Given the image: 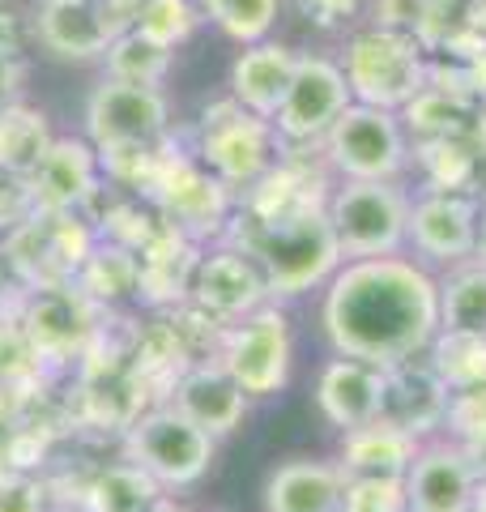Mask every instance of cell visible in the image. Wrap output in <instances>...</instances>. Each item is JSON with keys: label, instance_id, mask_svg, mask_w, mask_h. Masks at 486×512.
I'll return each mask as SVG.
<instances>
[{"label": "cell", "instance_id": "6da1fadb", "mask_svg": "<svg viewBox=\"0 0 486 512\" xmlns=\"http://www.w3.org/2000/svg\"><path fill=\"white\" fill-rule=\"evenodd\" d=\"M320 320L342 359L397 367L440 333V282L405 256L346 261L324 291Z\"/></svg>", "mask_w": 486, "mask_h": 512}, {"label": "cell", "instance_id": "7a4b0ae2", "mask_svg": "<svg viewBox=\"0 0 486 512\" xmlns=\"http://www.w3.org/2000/svg\"><path fill=\"white\" fill-rule=\"evenodd\" d=\"M231 248L248 252L261 278L269 286V299H299L320 282H333L342 269V248L333 239L329 214H299V218H278L261 222L252 214L235 210L231 227H226Z\"/></svg>", "mask_w": 486, "mask_h": 512}, {"label": "cell", "instance_id": "3957f363", "mask_svg": "<svg viewBox=\"0 0 486 512\" xmlns=\"http://www.w3.org/2000/svg\"><path fill=\"white\" fill-rule=\"evenodd\" d=\"M427 47L414 35L367 26L346 43V86L350 99L380 111H405L427 90Z\"/></svg>", "mask_w": 486, "mask_h": 512}, {"label": "cell", "instance_id": "277c9868", "mask_svg": "<svg viewBox=\"0 0 486 512\" xmlns=\"http://www.w3.org/2000/svg\"><path fill=\"white\" fill-rule=\"evenodd\" d=\"M94 244L99 231L81 214H30L5 231L0 252L18 291H43V286H73Z\"/></svg>", "mask_w": 486, "mask_h": 512}, {"label": "cell", "instance_id": "5b68a950", "mask_svg": "<svg viewBox=\"0 0 486 512\" xmlns=\"http://www.w3.org/2000/svg\"><path fill=\"white\" fill-rule=\"evenodd\" d=\"M141 197L154 205L167 227L188 235L192 244L226 235V227H231V218L239 210L235 192L226 188L218 175H209L197 154H184L175 146H167L150 188H145Z\"/></svg>", "mask_w": 486, "mask_h": 512}, {"label": "cell", "instance_id": "8992f818", "mask_svg": "<svg viewBox=\"0 0 486 512\" xmlns=\"http://www.w3.org/2000/svg\"><path fill=\"white\" fill-rule=\"evenodd\" d=\"M197 158L209 175H218L235 197H243L273 171V163L282 158V141L273 133V120L252 116L226 94L222 103L205 107Z\"/></svg>", "mask_w": 486, "mask_h": 512}, {"label": "cell", "instance_id": "52a82bcc", "mask_svg": "<svg viewBox=\"0 0 486 512\" xmlns=\"http://www.w3.org/2000/svg\"><path fill=\"white\" fill-rule=\"evenodd\" d=\"M329 227L342 248V261H376V256H397L410 231V197L388 184L346 180L329 197Z\"/></svg>", "mask_w": 486, "mask_h": 512}, {"label": "cell", "instance_id": "ba28073f", "mask_svg": "<svg viewBox=\"0 0 486 512\" xmlns=\"http://www.w3.org/2000/svg\"><path fill=\"white\" fill-rule=\"evenodd\" d=\"M218 440L184 419L171 402H158L124 431V461H133L154 483L167 487H192L205 470L214 466Z\"/></svg>", "mask_w": 486, "mask_h": 512}, {"label": "cell", "instance_id": "9c48e42d", "mask_svg": "<svg viewBox=\"0 0 486 512\" xmlns=\"http://www.w3.org/2000/svg\"><path fill=\"white\" fill-rule=\"evenodd\" d=\"M320 154L342 180L388 184L410 167V133L397 111L350 103L342 120L329 128V137L320 141Z\"/></svg>", "mask_w": 486, "mask_h": 512}, {"label": "cell", "instance_id": "30bf717a", "mask_svg": "<svg viewBox=\"0 0 486 512\" xmlns=\"http://www.w3.org/2000/svg\"><path fill=\"white\" fill-rule=\"evenodd\" d=\"M18 329L30 346V355L43 363H77L86 350L103 338L107 312L77 291V286H43V291H22Z\"/></svg>", "mask_w": 486, "mask_h": 512}, {"label": "cell", "instance_id": "8fae6325", "mask_svg": "<svg viewBox=\"0 0 486 512\" xmlns=\"http://www.w3.org/2000/svg\"><path fill=\"white\" fill-rule=\"evenodd\" d=\"M218 363L226 367L243 393L252 397H273L286 389L290 367H295V338H290V316L278 303H265L239 325L226 329Z\"/></svg>", "mask_w": 486, "mask_h": 512}, {"label": "cell", "instance_id": "7c38bea8", "mask_svg": "<svg viewBox=\"0 0 486 512\" xmlns=\"http://www.w3.org/2000/svg\"><path fill=\"white\" fill-rule=\"evenodd\" d=\"M350 103L354 99H350L342 60H329L320 52H299L295 82H290L286 103L278 107V116H273V133H278L286 150L320 146Z\"/></svg>", "mask_w": 486, "mask_h": 512}, {"label": "cell", "instance_id": "4fadbf2b", "mask_svg": "<svg viewBox=\"0 0 486 512\" xmlns=\"http://www.w3.org/2000/svg\"><path fill=\"white\" fill-rule=\"evenodd\" d=\"M171 137V103L154 86H124L107 82L86 103V141L99 154L107 150H137L162 146Z\"/></svg>", "mask_w": 486, "mask_h": 512}, {"label": "cell", "instance_id": "5bb4252c", "mask_svg": "<svg viewBox=\"0 0 486 512\" xmlns=\"http://www.w3.org/2000/svg\"><path fill=\"white\" fill-rule=\"evenodd\" d=\"M478 214H482L478 197H465V192H423L418 201H410L405 244L423 256V261L448 265V269L461 261H474Z\"/></svg>", "mask_w": 486, "mask_h": 512}, {"label": "cell", "instance_id": "9a60e30c", "mask_svg": "<svg viewBox=\"0 0 486 512\" xmlns=\"http://www.w3.org/2000/svg\"><path fill=\"white\" fill-rule=\"evenodd\" d=\"M188 303L201 308L205 316L222 320V325H239L243 316H252L256 308L269 303V286L248 252L226 244L214 252H201L197 274H192L188 286Z\"/></svg>", "mask_w": 486, "mask_h": 512}, {"label": "cell", "instance_id": "2e32d148", "mask_svg": "<svg viewBox=\"0 0 486 512\" xmlns=\"http://www.w3.org/2000/svg\"><path fill=\"white\" fill-rule=\"evenodd\" d=\"M99 175V150L86 137H56L39 158V167L26 175L35 214H81L99 197Z\"/></svg>", "mask_w": 486, "mask_h": 512}, {"label": "cell", "instance_id": "e0dca14e", "mask_svg": "<svg viewBox=\"0 0 486 512\" xmlns=\"http://www.w3.org/2000/svg\"><path fill=\"white\" fill-rule=\"evenodd\" d=\"M478 470L461 444L418 448L405 474V512H474Z\"/></svg>", "mask_w": 486, "mask_h": 512}, {"label": "cell", "instance_id": "ac0fdd59", "mask_svg": "<svg viewBox=\"0 0 486 512\" xmlns=\"http://www.w3.org/2000/svg\"><path fill=\"white\" fill-rule=\"evenodd\" d=\"M448 414V384L431 367V359H405L397 367H384V397H380V423L423 440L427 431L444 427Z\"/></svg>", "mask_w": 486, "mask_h": 512}, {"label": "cell", "instance_id": "d6986e66", "mask_svg": "<svg viewBox=\"0 0 486 512\" xmlns=\"http://www.w3.org/2000/svg\"><path fill=\"white\" fill-rule=\"evenodd\" d=\"M201 244H192L188 235L175 227H162L150 244L137 252V299L154 312H171L188 303V286L197 274Z\"/></svg>", "mask_w": 486, "mask_h": 512}, {"label": "cell", "instance_id": "ffe728a7", "mask_svg": "<svg viewBox=\"0 0 486 512\" xmlns=\"http://www.w3.org/2000/svg\"><path fill=\"white\" fill-rule=\"evenodd\" d=\"M167 402L180 410L184 419L197 423L201 431H209L214 440L231 436V431L243 423V414H248V393L226 376L222 363L188 367V372L175 380V389L167 393Z\"/></svg>", "mask_w": 486, "mask_h": 512}, {"label": "cell", "instance_id": "44dd1931", "mask_svg": "<svg viewBox=\"0 0 486 512\" xmlns=\"http://www.w3.org/2000/svg\"><path fill=\"white\" fill-rule=\"evenodd\" d=\"M380 397H384V367L363 363V359H342L324 363L316 380V406L333 427L354 431L380 419Z\"/></svg>", "mask_w": 486, "mask_h": 512}, {"label": "cell", "instance_id": "7402d4cb", "mask_svg": "<svg viewBox=\"0 0 486 512\" xmlns=\"http://www.w3.org/2000/svg\"><path fill=\"white\" fill-rule=\"evenodd\" d=\"M299 52L286 43H252L231 64V99L261 120H273L286 103V90L295 82Z\"/></svg>", "mask_w": 486, "mask_h": 512}, {"label": "cell", "instance_id": "603a6c76", "mask_svg": "<svg viewBox=\"0 0 486 512\" xmlns=\"http://www.w3.org/2000/svg\"><path fill=\"white\" fill-rule=\"evenodd\" d=\"M116 35L99 0H69V5L35 9V43H43L60 60H99Z\"/></svg>", "mask_w": 486, "mask_h": 512}, {"label": "cell", "instance_id": "cb8c5ba5", "mask_svg": "<svg viewBox=\"0 0 486 512\" xmlns=\"http://www.w3.org/2000/svg\"><path fill=\"white\" fill-rule=\"evenodd\" d=\"M346 474L333 461H286L269 474V512H342Z\"/></svg>", "mask_w": 486, "mask_h": 512}, {"label": "cell", "instance_id": "d4e9b609", "mask_svg": "<svg viewBox=\"0 0 486 512\" xmlns=\"http://www.w3.org/2000/svg\"><path fill=\"white\" fill-rule=\"evenodd\" d=\"M418 444L414 436L388 427V423H367V427H354L346 431L342 440V461L337 470L346 478H405L418 457Z\"/></svg>", "mask_w": 486, "mask_h": 512}, {"label": "cell", "instance_id": "484cf974", "mask_svg": "<svg viewBox=\"0 0 486 512\" xmlns=\"http://www.w3.org/2000/svg\"><path fill=\"white\" fill-rule=\"evenodd\" d=\"M482 137H440V141H418L414 163L423 167L431 192H465L478 197V175H482Z\"/></svg>", "mask_w": 486, "mask_h": 512}, {"label": "cell", "instance_id": "4316f807", "mask_svg": "<svg viewBox=\"0 0 486 512\" xmlns=\"http://www.w3.org/2000/svg\"><path fill=\"white\" fill-rule=\"evenodd\" d=\"M162 487L133 461H111L81 487V512H154Z\"/></svg>", "mask_w": 486, "mask_h": 512}, {"label": "cell", "instance_id": "83f0119b", "mask_svg": "<svg viewBox=\"0 0 486 512\" xmlns=\"http://www.w3.org/2000/svg\"><path fill=\"white\" fill-rule=\"evenodd\" d=\"M73 286L103 312L120 308V303H128V299H137V252L99 239V244L90 248L86 265L77 269Z\"/></svg>", "mask_w": 486, "mask_h": 512}, {"label": "cell", "instance_id": "f1b7e54d", "mask_svg": "<svg viewBox=\"0 0 486 512\" xmlns=\"http://www.w3.org/2000/svg\"><path fill=\"white\" fill-rule=\"evenodd\" d=\"M478 120H482L478 103H469L461 94L440 90V86H427L401 111V124H405V133H414V146L418 141H440V137H474Z\"/></svg>", "mask_w": 486, "mask_h": 512}, {"label": "cell", "instance_id": "f546056e", "mask_svg": "<svg viewBox=\"0 0 486 512\" xmlns=\"http://www.w3.org/2000/svg\"><path fill=\"white\" fill-rule=\"evenodd\" d=\"M440 333L486 338V261H461L440 278Z\"/></svg>", "mask_w": 486, "mask_h": 512}, {"label": "cell", "instance_id": "4dcf8cb0", "mask_svg": "<svg viewBox=\"0 0 486 512\" xmlns=\"http://www.w3.org/2000/svg\"><path fill=\"white\" fill-rule=\"evenodd\" d=\"M52 124L39 107L9 103L0 107V171L5 175H26L39 167V158L52 146Z\"/></svg>", "mask_w": 486, "mask_h": 512}, {"label": "cell", "instance_id": "1f68e13d", "mask_svg": "<svg viewBox=\"0 0 486 512\" xmlns=\"http://www.w3.org/2000/svg\"><path fill=\"white\" fill-rule=\"evenodd\" d=\"M107 82H124V86H162L175 64L171 47H158L154 39L137 35V30H124L120 39H111L107 47Z\"/></svg>", "mask_w": 486, "mask_h": 512}, {"label": "cell", "instance_id": "d6a6232c", "mask_svg": "<svg viewBox=\"0 0 486 512\" xmlns=\"http://www.w3.org/2000/svg\"><path fill=\"white\" fill-rule=\"evenodd\" d=\"M201 9L205 22H214L226 39H235L243 47L265 43L273 22H278L282 0H192Z\"/></svg>", "mask_w": 486, "mask_h": 512}, {"label": "cell", "instance_id": "836d02e7", "mask_svg": "<svg viewBox=\"0 0 486 512\" xmlns=\"http://www.w3.org/2000/svg\"><path fill=\"white\" fill-rule=\"evenodd\" d=\"M431 367L448 384V393L478 389V384H486V338H469V333H435Z\"/></svg>", "mask_w": 486, "mask_h": 512}, {"label": "cell", "instance_id": "e575fe53", "mask_svg": "<svg viewBox=\"0 0 486 512\" xmlns=\"http://www.w3.org/2000/svg\"><path fill=\"white\" fill-rule=\"evenodd\" d=\"M201 9L192 5V0H141V9H137V35L145 39H154L158 47H180L188 43L192 35H197V26H201Z\"/></svg>", "mask_w": 486, "mask_h": 512}, {"label": "cell", "instance_id": "d590c367", "mask_svg": "<svg viewBox=\"0 0 486 512\" xmlns=\"http://www.w3.org/2000/svg\"><path fill=\"white\" fill-rule=\"evenodd\" d=\"M342 512H405V478H346Z\"/></svg>", "mask_w": 486, "mask_h": 512}, {"label": "cell", "instance_id": "8d00e7d4", "mask_svg": "<svg viewBox=\"0 0 486 512\" xmlns=\"http://www.w3.org/2000/svg\"><path fill=\"white\" fill-rule=\"evenodd\" d=\"M52 483L30 470H0V512H52Z\"/></svg>", "mask_w": 486, "mask_h": 512}, {"label": "cell", "instance_id": "74e56055", "mask_svg": "<svg viewBox=\"0 0 486 512\" xmlns=\"http://www.w3.org/2000/svg\"><path fill=\"white\" fill-rule=\"evenodd\" d=\"M444 427L461 440V448H465V444H478V440L486 436V384H478V389H457V393H448Z\"/></svg>", "mask_w": 486, "mask_h": 512}, {"label": "cell", "instance_id": "f35d334b", "mask_svg": "<svg viewBox=\"0 0 486 512\" xmlns=\"http://www.w3.org/2000/svg\"><path fill=\"white\" fill-rule=\"evenodd\" d=\"M371 13H376V22L380 30H397V35H414V39H423V30H427V18L435 13L431 0H371Z\"/></svg>", "mask_w": 486, "mask_h": 512}, {"label": "cell", "instance_id": "ab89813d", "mask_svg": "<svg viewBox=\"0 0 486 512\" xmlns=\"http://www.w3.org/2000/svg\"><path fill=\"white\" fill-rule=\"evenodd\" d=\"M30 43H35V13H26L13 0H0V56L26 60Z\"/></svg>", "mask_w": 486, "mask_h": 512}, {"label": "cell", "instance_id": "60d3db41", "mask_svg": "<svg viewBox=\"0 0 486 512\" xmlns=\"http://www.w3.org/2000/svg\"><path fill=\"white\" fill-rule=\"evenodd\" d=\"M307 13V22H316L324 30H333V26H346L354 13L363 9V0H303L299 5Z\"/></svg>", "mask_w": 486, "mask_h": 512}, {"label": "cell", "instance_id": "b9f144b4", "mask_svg": "<svg viewBox=\"0 0 486 512\" xmlns=\"http://www.w3.org/2000/svg\"><path fill=\"white\" fill-rule=\"evenodd\" d=\"M26 77V60H9V56H0V107H9V103H18L13 94H18V82Z\"/></svg>", "mask_w": 486, "mask_h": 512}, {"label": "cell", "instance_id": "7bdbcfd3", "mask_svg": "<svg viewBox=\"0 0 486 512\" xmlns=\"http://www.w3.org/2000/svg\"><path fill=\"white\" fill-rule=\"evenodd\" d=\"M465 453H469V461H474L478 478H486V436H482L478 444H465Z\"/></svg>", "mask_w": 486, "mask_h": 512}, {"label": "cell", "instance_id": "ee69618b", "mask_svg": "<svg viewBox=\"0 0 486 512\" xmlns=\"http://www.w3.org/2000/svg\"><path fill=\"white\" fill-rule=\"evenodd\" d=\"M478 261H486V201H482V214H478V248H474Z\"/></svg>", "mask_w": 486, "mask_h": 512}, {"label": "cell", "instance_id": "f6af8a7d", "mask_svg": "<svg viewBox=\"0 0 486 512\" xmlns=\"http://www.w3.org/2000/svg\"><path fill=\"white\" fill-rule=\"evenodd\" d=\"M469 26L486 35V0H474V13H469Z\"/></svg>", "mask_w": 486, "mask_h": 512}, {"label": "cell", "instance_id": "bcb514c9", "mask_svg": "<svg viewBox=\"0 0 486 512\" xmlns=\"http://www.w3.org/2000/svg\"><path fill=\"white\" fill-rule=\"evenodd\" d=\"M474 512H486V478L478 483V495H474Z\"/></svg>", "mask_w": 486, "mask_h": 512}, {"label": "cell", "instance_id": "7dc6e473", "mask_svg": "<svg viewBox=\"0 0 486 512\" xmlns=\"http://www.w3.org/2000/svg\"><path fill=\"white\" fill-rule=\"evenodd\" d=\"M13 278H9V265H5V252H0V295H5V286H9Z\"/></svg>", "mask_w": 486, "mask_h": 512}, {"label": "cell", "instance_id": "c3c4849f", "mask_svg": "<svg viewBox=\"0 0 486 512\" xmlns=\"http://www.w3.org/2000/svg\"><path fill=\"white\" fill-rule=\"evenodd\" d=\"M478 137H482V146H486V103H482V120H478Z\"/></svg>", "mask_w": 486, "mask_h": 512}, {"label": "cell", "instance_id": "681fc988", "mask_svg": "<svg viewBox=\"0 0 486 512\" xmlns=\"http://www.w3.org/2000/svg\"><path fill=\"white\" fill-rule=\"evenodd\" d=\"M154 512H188V508H175V504H167V500H162V504H158Z\"/></svg>", "mask_w": 486, "mask_h": 512}, {"label": "cell", "instance_id": "f907efd6", "mask_svg": "<svg viewBox=\"0 0 486 512\" xmlns=\"http://www.w3.org/2000/svg\"><path fill=\"white\" fill-rule=\"evenodd\" d=\"M39 5H69V0H39Z\"/></svg>", "mask_w": 486, "mask_h": 512}, {"label": "cell", "instance_id": "816d5d0a", "mask_svg": "<svg viewBox=\"0 0 486 512\" xmlns=\"http://www.w3.org/2000/svg\"><path fill=\"white\" fill-rule=\"evenodd\" d=\"M431 5H457V0H431Z\"/></svg>", "mask_w": 486, "mask_h": 512}]
</instances>
